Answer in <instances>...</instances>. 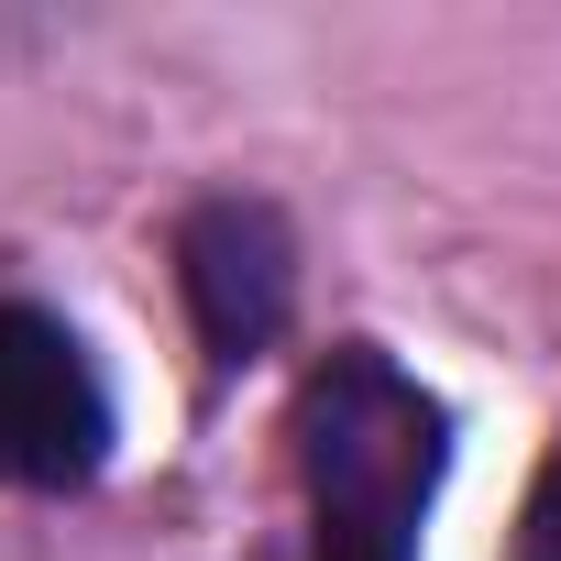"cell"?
I'll return each mask as SVG.
<instances>
[{"instance_id": "cell-1", "label": "cell", "mask_w": 561, "mask_h": 561, "mask_svg": "<svg viewBox=\"0 0 561 561\" xmlns=\"http://www.w3.org/2000/svg\"><path fill=\"white\" fill-rule=\"evenodd\" d=\"M451 419L386 353H331L298 386V473H309V561H419V517L440 495Z\"/></svg>"}, {"instance_id": "cell-4", "label": "cell", "mask_w": 561, "mask_h": 561, "mask_svg": "<svg viewBox=\"0 0 561 561\" xmlns=\"http://www.w3.org/2000/svg\"><path fill=\"white\" fill-rule=\"evenodd\" d=\"M517 561H561V451L539 462L528 484V517H517Z\"/></svg>"}, {"instance_id": "cell-2", "label": "cell", "mask_w": 561, "mask_h": 561, "mask_svg": "<svg viewBox=\"0 0 561 561\" xmlns=\"http://www.w3.org/2000/svg\"><path fill=\"white\" fill-rule=\"evenodd\" d=\"M100 451H111V386L78 353V331L45 309H0V484L56 495L89 484Z\"/></svg>"}, {"instance_id": "cell-3", "label": "cell", "mask_w": 561, "mask_h": 561, "mask_svg": "<svg viewBox=\"0 0 561 561\" xmlns=\"http://www.w3.org/2000/svg\"><path fill=\"white\" fill-rule=\"evenodd\" d=\"M176 287H187V309H198V342H209L220 364H253L275 331H287V298H298L287 220L253 209V198L187 209V231H176Z\"/></svg>"}]
</instances>
